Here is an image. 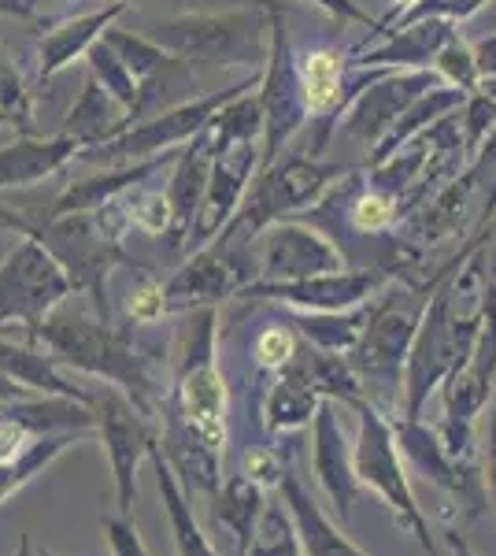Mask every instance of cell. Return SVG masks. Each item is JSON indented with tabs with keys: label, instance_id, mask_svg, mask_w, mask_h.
Returning <instances> with one entry per match:
<instances>
[{
	"label": "cell",
	"instance_id": "obj_1",
	"mask_svg": "<svg viewBox=\"0 0 496 556\" xmlns=\"http://www.w3.org/2000/svg\"><path fill=\"white\" fill-rule=\"evenodd\" d=\"M164 453L186 490L219 493L227 456L230 393L219 371V316L215 308L186 312L170 356V390L164 401Z\"/></svg>",
	"mask_w": 496,
	"mask_h": 556
},
{
	"label": "cell",
	"instance_id": "obj_2",
	"mask_svg": "<svg viewBox=\"0 0 496 556\" xmlns=\"http://www.w3.org/2000/svg\"><path fill=\"white\" fill-rule=\"evenodd\" d=\"M30 342L41 345L49 356H56L67 371L75 367V371H82L97 382L119 386L149 416H156V408H164L170 386H160L145 349L133 345V338L115 327L112 319L71 312L63 304L34 330Z\"/></svg>",
	"mask_w": 496,
	"mask_h": 556
},
{
	"label": "cell",
	"instance_id": "obj_3",
	"mask_svg": "<svg viewBox=\"0 0 496 556\" xmlns=\"http://www.w3.org/2000/svg\"><path fill=\"white\" fill-rule=\"evenodd\" d=\"M437 271L427 282H400L393 278L382 293L371 301L364 338L348 353V364L364 386L367 401H374L382 412L400 416L404 412V371H408L411 342L419 334L422 312L437 290Z\"/></svg>",
	"mask_w": 496,
	"mask_h": 556
},
{
	"label": "cell",
	"instance_id": "obj_4",
	"mask_svg": "<svg viewBox=\"0 0 496 556\" xmlns=\"http://www.w3.org/2000/svg\"><path fill=\"white\" fill-rule=\"evenodd\" d=\"M356 164H341V160H319L311 152H285L270 167L259 172L256 182L249 186L245 201L230 227L222 230L219 245H252L267 227L290 219V215L311 212L315 204L327 197L333 186L345 178Z\"/></svg>",
	"mask_w": 496,
	"mask_h": 556
},
{
	"label": "cell",
	"instance_id": "obj_5",
	"mask_svg": "<svg viewBox=\"0 0 496 556\" xmlns=\"http://www.w3.org/2000/svg\"><path fill=\"white\" fill-rule=\"evenodd\" d=\"M149 38L186 64L264 71L270 52L267 4L227 8V12H182L175 20H160Z\"/></svg>",
	"mask_w": 496,
	"mask_h": 556
},
{
	"label": "cell",
	"instance_id": "obj_6",
	"mask_svg": "<svg viewBox=\"0 0 496 556\" xmlns=\"http://www.w3.org/2000/svg\"><path fill=\"white\" fill-rule=\"evenodd\" d=\"M356 412V475L364 482V490L378 493L385 501V508L393 513V519L400 523V531H408L415 542L422 545L427 553H441V542L430 527V516L427 508L419 505L415 497V486H411V468L400 453V442H396V427H393V416L382 412L374 401L359 397L356 405H348Z\"/></svg>",
	"mask_w": 496,
	"mask_h": 556
},
{
	"label": "cell",
	"instance_id": "obj_7",
	"mask_svg": "<svg viewBox=\"0 0 496 556\" xmlns=\"http://www.w3.org/2000/svg\"><path fill=\"white\" fill-rule=\"evenodd\" d=\"M478 308H482L478 345L463 371H456L453 379L441 386L445 419L437 424L445 445L467 464H478L474 419L482 416V408L489 405L496 390V241L493 249L485 245V275H482V293H478Z\"/></svg>",
	"mask_w": 496,
	"mask_h": 556
},
{
	"label": "cell",
	"instance_id": "obj_8",
	"mask_svg": "<svg viewBox=\"0 0 496 556\" xmlns=\"http://www.w3.org/2000/svg\"><path fill=\"white\" fill-rule=\"evenodd\" d=\"M264 71L256 75H245L238 86L227 89H215V93L193 97V101L167 108V112L152 115V119H141L133 127H126L119 138L101 141V146H86L78 149L75 164H104V167H123V164H138V160H152V156H164L170 149H182L189 141L201 134L215 115L227 108L233 97H241L245 89H252L259 83Z\"/></svg>",
	"mask_w": 496,
	"mask_h": 556
},
{
	"label": "cell",
	"instance_id": "obj_9",
	"mask_svg": "<svg viewBox=\"0 0 496 556\" xmlns=\"http://www.w3.org/2000/svg\"><path fill=\"white\" fill-rule=\"evenodd\" d=\"M89 408H93L97 438H101L107 468H112L115 505L123 516H130L133 497H138V468L164 445V427L130 393L112 382L89 386Z\"/></svg>",
	"mask_w": 496,
	"mask_h": 556
},
{
	"label": "cell",
	"instance_id": "obj_10",
	"mask_svg": "<svg viewBox=\"0 0 496 556\" xmlns=\"http://www.w3.org/2000/svg\"><path fill=\"white\" fill-rule=\"evenodd\" d=\"M396 427V442H400V453L408 460L411 475H419L430 490H437L445 505V531H456V516L459 527L471 523L485 513L489 505V490H485V471L478 464H467L448 450L445 438H441L437 427H427L422 419L411 416H393Z\"/></svg>",
	"mask_w": 496,
	"mask_h": 556
},
{
	"label": "cell",
	"instance_id": "obj_11",
	"mask_svg": "<svg viewBox=\"0 0 496 556\" xmlns=\"http://www.w3.org/2000/svg\"><path fill=\"white\" fill-rule=\"evenodd\" d=\"M75 282L60 256L38 235H23L0 264V323H20L34 334L44 319L71 301Z\"/></svg>",
	"mask_w": 496,
	"mask_h": 556
},
{
	"label": "cell",
	"instance_id": "obj_12",
	"mask_svg": "<svg viewBox=\"0 0 496 556\" xmlns=\"http://www.w3.org/2000/svg\"><path fill=\"white\" fill-rule=\"evenodd\" d=\"M270 20V52L264 75H259V104H264V167L282 160L290 141L311 123L308 104H304L301 71H296V52L290 41V26H285L282 0L267 4ZM259 167V172H264Z\"/></svg>",
	"mask_w": 496,
	"mask_h": 556
},
{
	"label": "cell",
	"instance_id": "obj_13",
	"mask_svg": "<svg viewBox=\"0 0 496 556\" xmlns=\"http://www.w3.org/2000/svg\"><path fill=\"white\" fill-rule=\"evenodd\" d=\"M252 271L259 275L256 249L252 245H219V241H212V245L196 249V253L164 282L167 316H175V312L186 316V312H196V308H215L219 301L238 298L249 282H256Z\"/></svg>",
	"mask_w": 496,
	"mask_h": 556
},
{
	"label": "cell",
	"instance_id": "obj_14",
	"mask_svg": "<svg viewBox=\"0 0 496 556\" xmlns=\"http://www.w3.org/2000/svg\"><path fill=\"white\" fill-rule=\"evenodd\" d=\"M393 275L385 267H345V271L296 278V282H249L238 298L245 301H270L293 312H352L359 304L374 301Z\"/></svg>",
	"mask_w": 496,
	"mask_h": 556
},
{
	"label": "cell",
	"instance_id": "obj_15",
	"mask_svg": "<svg viewBox=\"0 0 496 556\" xmlns=\"http://www.w3.org/2000/svg\"><path fill=\"white\" fill-rule=\"evenodd\" d=\"M434 86H441L437 71H390V75L378 78L374 86H367L364 93L352 101L345 119L338 123L333 134H338L341 141H348L352 149H364L367 156H371V152L382 146L385 134L396 127V119Z\"/></svg>",
	"mask_w": 496,
	"mask_h": 556
},
{
	"label": "cell",
	"instance_id": "obj_16",
	"mask_svg": "<svg viewBox=\"0 0 496 556\" xmlns=\"http://www.w3.org/2000/svg\"><path fill=\"white\" fill-rule=\"evenodd\" d=\"M256 264L264 282H296V278L345 271L348 256L322 227L301 219H282L259 235Z\"/></svg>",
	"mask_w": 496,
	"mask_h": 556
},
{
	"label": "cell",
	"instance_id": "obj_17",
	"mask_svg": "<svg viewBox=\"0 0 496 556\" xmlns=\"http://www.w3.org/2000/svg\"><path fill=\"white\" fill-rule=\"evenodd\" d=\"M264 167V141H238V146L222 149L212 164V178H207V193L204 204L196 212V223L189 230V245L186 249H204L212 245L222 230L230 227V219L238 215L241 201H245L252 175Z\"/></svg>",
	"mask_w": 496,
	"mask_h": 556
},
{
	"label": "cell",
	"instance_id": "obj_18",
	"mask_svg": "<svg viewBox=\"0 0 496 556\" xmlns=\"http://www.w3.org/2000/svg\"><path fill=\"white\" fill-rule=\"evenodd\" d=\"M345 60L348 52L338 49V45H311L296 56V71H301V89H304V104H308V115L319 130H315L311 141V156H322L338 130V123L345 119L352 93L345 75Z\"/></svg>",
	"mask_w": 496,
	"mask_h": 556
},
{
	"label": "cell",
	"instance_id": "obj_19",
	"mask_svg": "<svg viewBox=\"0 0 496 556\" xmlns=\"http://www.w3.org/2000/svg\"><path fill=\"white\" fill-rule=\"evenodd\" d=\"M459 38V23L445 15H427V20L393 23L374 45L352 49V67H385V71H434L437 52L448 41Z\"/></svg>",
	"mask_w": 496,
	"mask_h": 556
},
{
	"label": "cell",
	"instance_id": "obj_20",
	"mask_svg": "<svg viewBox=\"0 0 496 556\" xmlns=\"http://www.w3.org/2000/svg\"><path fill=\"white\" fill-rule=\"evenodd\" d=\"M311 468L333 513L341 516V523H348L352 505L364 493V482L356 475V453H352L345 427H341L338 401H322L319 416L311 424Z\"/></svg>",
	"mask_w": 496,
	"mask_h": 556
},
{
	"label": "cell",
	"instance_id": "obj_21",
	"mask_svg": "<svg viewBox=\"0 0 496 556\" xmlns=\"http://www.w3.org/2000/svg\"><path fill=\"white\" fill-rule=\"evenodd\" d=\"M322 401L327 397H322L319 382H315L308 345H301V353H296V361L290 367L270 375L264 390V405H259V427H264L267 438L296 434V430L315 424Z\"/></svg>",
	"mask_w": 496,
	"mask_h": 556
},
{
	"label": "cell",
	"instance_id": "obj_22",
	"mask_svg": "<svg viewBox=\"0 0 496 556\" xmlns=\"http://www.w3.org/2000/svg\"><path fill=\"white\" fill-rule=\"evenodd\" d=\"M126 8H130L126 0H112V4H104V8L75 15V20L52 23L38 41V75H34V83L49 86L52 78H56L60 71H67L75 60H86L89 49L104 38L107 26L119 20V15H126Z\"/></svg>",
	"mask_w": 496,
	"mask_h": 556
},
{
	"label": "cell",
	"instance_id": "obj_23",
	"mask_svg": "<svg viewBox=\"0 0 496 556\" xmlns=\"http://www.w3.org/2000/svg\"><path fill=\"white\" fill-rule=\"evenodd\" d=\"M215 164V149L207 146L204 134H196L189 146H182L175 160V175H170V230H167V245L170 249H186L189 245V230L196 223V212L204 204L207 193V178H212Z\"/></svg>",
	"mask_w": 496,
	"mask_h": 556
},
{
	"label": "cell",
	"instance_id": "obj_24",
	"mask_svg": "<svg viewBox=\"0 0 496 556\" xmlns=\"http://www.w3.org/2000/svg\"><path fill=\"white\" fill-rule=\"evenodd\" d=\"M264 508H267V486H259L245 471H233L222 479V486L212 501V523L227 538L230 556H249L256 527L264 519Z\"/></svg>",
	"mask_w": 496,
	"mask_h": 556
},
{
	"label": "cell",
	"instance_id": "obj_25",
	"mask_svg": "<svg viewBox=\"0 0 496 556\" xmlns=\"http://www.w3.org/2000/svg\"><path fill=\"white\" fill-rule=\"evenodd\" d=\"M0 371L12 375L15 382L38 393V397H75L89 405V386H75L67 367L34 342L23 345L12 342V338H0Z\"/></svg>",
	"mask_w": 496,
	"mask_h": 556
},
{
	"label": "cell",
	"instance_id": "obj_26",
	"mask_svg": "<svg viewBox=\"0 0 496 556\" xmlns=\"http://www.w3.org/2000/svg\"><path fill=\"white\" fill-rule=\"evenodd\" d=\"M78 141L63 138H20L8 149H0V190H23L41 178L63 172L67 164H75Z\"/></svg>",
	"mask_w": 496,
	"mask_h": 556
},
{
	"label": "cell",
	"instance_id": "obj_27",
	"mask_svg": "<svg viewBox=\"0 0 496 556\" xmlns=\"http://www.w3.org/2000/svg\"><path fill=\"white\" fill-rule=\"evenodd\" d=\"M152 471H156V490H160V505H164V519L170 527V542H175L178 556H222L215 549V542L204 534V527L196 523L193 505H189V490L182 486L178 471L170 468L164 445L152 453Z\"/></svg>",
	"mask_w": 496,
	"mask_h": 556
},
{
	"label": "cell",
	"instance_id": "obj_28",
	"mask_svg": "<svg viewBox=\"0 0 496 556\" xmlns=\"http://www.w3.org/2000/svg\"><path fill=\"white\" fill-rule=\"evenodd\" d=\"M278 493L285 497V505H290V513L296 519V531H301V542H304V556H367L327 513H322L319 505H315V497L304 490V482L296 479V475L285 471Z\"/></svg>",
	"mask_w": 496,
	"mask_h": 556
},
{
	"label": "cell",
	"instance_id": "obj_29",
	"mask_svg": "<svg viewBox=\"0 0 496 556\" xmlns=\"http://www.w3.org/2000/svg\"><path fill=\"white\" fill-rule=\"evenodd\" d=\"M126 127H133L130 112H126V108L115 101L93 75H89L82 86V97H78L75 108H71V115L63 119L60 134L86 149V146H101V141L119 138Z\"/></svg>",
	"mask_w": 496,
	"mask_h": 556
},
{
	"label": "cell",
	"instance_id": "obj_30",
	"mask_svg": "<svg viewBox=\"0 0 496 556\" xmlns=\"http://www.w3.org/2000/svg\"><path fill=\"white\" fill-rule=\"evenodd\" d=\"M463 101H467V93L463 89H456V86H434V89H427V93L415 101L408 112L396 119V127L385 134L382 138V146H378L371 156H367V164L364 167H378V164H385L390 156H396L404 146H408L411 138H419L422 130L427 127H434L437 119H445V115H453V112H459L463 108Z\"/></svg>",
	"mask_w": 496,
	"mask_h": 556
},
{
	"label": "cell",
	"instance_id": "obj_31",
	"mask_svg": "<svg viewBox=\"0 0 496 556\" xmlns=\"http://www.w3.org/2000/svg\"><path fill=\"white\" fill-rule=\"evenodd\" d=\"M367 319H371V301L352 312H293L290 316L301 342L315 345L319 353H338V356H348L356 349V342L367 330Z\"/></svg>",
	"mask_w": 496,
	"mask_h": 556
},
{
	"label": "cell",
	"instance_id": "obj_32",
	"mask_svg": "<svg viewBox=\"0 0 496 556\" xmlns=\"http://www.w3.org/2000/svg\"><path fill=\"white\" fill-rule=\"evenodd\" d=\"M78 442H86V438L82 434H41V438H34L20 456L0 460V505H4L12 493H20L26 482H34L38 475L49 471L52 464Z\"/></svg>",
	"mask_w": 496,
	"mask_h": 556
},
{
	"label": "cell",
	"instance_id": "obj_33",
	"mask_svg": "<svg viewBox=\"0 0 496 556\" xmlns=\"http://www.w3.org/2000/svg\"><path fill=\"white\" fill-rule=\"evenodd\" d=\"M249 556H304L301 531H296V519L282 493H278V501H267Z\"/></svg>",
	"mask_w": 496,
	"mask_h": 556
},
{
	"label": "cell",
	"instance_id": "obj_34",
	"mask_svg": "<svg viewBox=\"0 0 496 556\" xmlns=\"http://www.w3.org/2000/svg\"><path fill=\"white\" fill-rule=\"evenodd\" d=\"M89 75L97 78V83H101L107 93L115 97V101H119L126 112H130V119H138V104H141V86H138V78L130 75V71H126V64L119 56H115V49L112 45H107L104 38L93 45V49H89Z\"/></svg>",
	"mask_w": 496,
	"mask_h": 556
},
{
	"label": "cell",
	"instance_id": "obj_35",
	"mask_svg": "<svg viewBox=\"0 0 496 556\" xmlns=\"http://www.w3.org/2000/svg\"><path fill=\"white\" fill-rule=\"evenodd\" d=\"M301 334L293 330L290 319H275L267 323V327L256 330V338H252V361L264 375H278L282 367H290L296 361V353H301Z\"/></svg>",
	"mask_w": 496,
	"mask_h": 556
},
{
	"label": "cell",
	"instance_id": "obj_36",
	"mask_svg": "<svg viewBox=\"0 0 496 556\" xmlns=\"http://www.w3.org/2000/svg\"><path fill=\"white\" fill-rule=\"evenodd\" d=\"M123 208H126V219H130L133 230L149 238H167L170 230V193L167 190H156V186H133V190L123 193Z\"/></svg>",
	"mask_w": 496,
	"mask_h": 556
},
{
	"label": "cell",
	"instance_id": "obj_37",
	"mask_svg": "<svg viewBox=\"0 0 496 556\" xmlns=\"http://www.w3.org/2000/svg\"><path fill=\"white\" fill-rule=\"evenodd\" d=\"M0 127H8L20 138H38L34 127V93L30 86L15 75V67H8L0 60Z\"/></svg>",
	"mask_w": 496,
	"mask_h": 556
},
{
	"label": "cell",
	"instance_id": "obj_38",
	"mask_svg": "<svg viewBox=\"0 0 496 556\" xmlns=\"http://www.w3.org/2000/svg\"><path fill=\"white\" fill-rule=\"evenodd\" d=\"M459 119H463V141L467 152H474L485 146V138L496 130V83L493 78H482V86L474 93H467L463 108H459Z\"/></svg>",
	"mask_w": 496,
	"mask_h": 556
},
{
	"label": "cell",
	"instance_id": "obj_39",
	"mask_svg": "<svg viewBox=\"0 0 496 556\" xmlns=\"http://www.w3.org/2000/svg\"><path fill=\"white\" fill-rule=\"evenodd\" d=\"M434 71H437L441 83L463 89V93H474V89L482 86V71H478V60H474V45H467L463 38L448 41L445 49L437 52Z\"/></svg>",
	"mask_w": 496,
	"mask_h": 556
},
{
	"label": "cell",
	"instance_id": "obj_40",
	"mask_svg": "<svg viewBox=\"0 0 496 556\" xmlns=\"http://www.w3.org/2000/svg\"><path fill=\"white\" fill-rule=\"evenodd\" d=\"M126 316L141 327H152L167 316V298H164V282H156L149 271H138V286L126 293Z\"/></svg>",
	"mask_w": 496,
	"mask_h": 556
},
{
	"label": "cell",
	"instance_id": "obj_41",
	"mask_svg": "<svg viewBox=\"0 0 496 556\" xmlns=\"http://www.w3.org/2000/svg\"><path fill=\"white\" fill-rule=\"evenodd\" d=\"M101 531L107 538V549H112V556H149V545L145 538H141V531L133 527L130 516H107L101 523Z\"/></svg>",
	"mask_w": 496,
	"mask_h": 556
},
{
	"label": "cell",
	"instance_id": "obj_42",
	"mask_svg": "<svg viewBox=\"0 0 496 556\" xmlns=\"http://www.w3.org/2000/svg\"><path fill=\"white\" fill-rule=\"evenodd\" d=\"M489 0H419L411 12H404L396 23H411V20H427V15H445L453 23H467L474 20Z\"/></svg>",
	"mask_w": 496,
	"mask_h": 556
},
{
	"label": "cell",
	"instance_id": "obj_43",
	"mask_svg": "<svg viewBox=\"0 0 496 556\" xmlns=\"http://www.w3.org/2000/svg\"><path fill=\"white\" fill-rule=\"evenodd\" d=\"M241 471L249 475V479H256L259 486H282L285 471H282V460H278V453L270 450V445H252L241 456Z\"/></svg>",
	"mask_w": 496,
	"mask_h": 556
},
{
	"label": "cell",
	"instance_id": "obj_44",
	"mask_svg": "<svg viewBox=\"0 0 496 556\" xmlns=\"http://www.w3.org/2000/svg\"><path fill=\"white\" fill-rule=\"evenodd\" d=\"M482 471H485V490H489V505L496 513V390H493V401H489V434H485Z\"/></svg>",
	"mask_w": 496,
	"mask_h": 556
},
{
	"label": "cell",
	"instance_id": "obj_45",
	"mask_svg": "<svg viewBox=\"0 0 496 556\" xmlns=\"http://www.w3.org/2000/svg\"><path fill=\"white\" fill-rule=\"evenodd\" d=\"M474 60L482 78H493L496 83V34H485V38L474 41Z\"/></svg>",
	"mask_w": 496,
	"mask_h": 556
},
{
	"label": "cell",
	"instance_id": "obj_46",
	"mask_svg": "<svg viewBox=\"0 0 496 556\" xmlns=\"http://www.w3.org/2000/svg\"><path fill=\"white\" fill-rule=\"evenodd\" d=\"M41 4L44 0H0V15H8V20H41Z\"/></svg>",
	"mask_w": 496,
	"mask_h": 556
},
{
	"label": "cell",
	"instance_id": "obj_47",
	"mask_svg": "<svg viewBox=\"0 0 496 556\" xmlns=\"http://www.w3.org/2000/svg\"><path fill=\"white\" fill-rule=\"evenodd\" d=\"M23 397H38V393H30V390H26V386L15 382L12 375L0 371V408L15 405V401H23Z\"/></svg>",
	"mask_w": 496,
	"mask_h": 556
},
{
	"label": "cell",
	"instance_id": "obj_48",
	"mask_svg": "<svg viewBox=\"0 0 496 556\" xmlns=\"http://www.w3.org/2000/svg\"><path fill=\"white\" fill-rule=\"evenodd\" d=\"M130 4V0H126ZM141 4H222V8H264L270 0H141Z\"/></svg>",
	"mask_w": 496,
	"mask_h": 556
},
{
	"label": "cell",
	"instance_id": "obj_49",
	"mask_svg": "<svg viewBox=\"0 0 496 556\" xmlns=\"http://www.w3.org/2000/svg\"><path fill=\"white\" fill-rule=\"evenodd\" d=\"M445 534V549H448V556H478L471 545H467V538H463V531H441Z\"/></svg>",
	"mask_w": 496,
	"mask_h": 556
},
{
	"label": "cell",
	"instance_id": "obj_50",
	"mask_svg": "<svg viewBox=\"0 0 496 556\" xmlns=\"http://www.w3.org/2000/svg\"><path fill=\"white\" fill-rule=\"evenodd\" d=\"M415 4H419V0H390V8H393V12L385 15V26H393L396 20H400L404 12H411Z\"/></svg>",
	"mask_w": 496,
	"mask_h": 556
},
{
	"label": "cell",
	"instance_id": "obj_51",
	"mask_svg": "<svg viewBox=\"0 0 496 556\" xmlns=\"http://www.w3.org/2000/svg\"><path fill=\"white\" fill-rule=\"evenodd\" d=\"M12 556H41V549H38V545H34V538H30V534H23L20 542H15Z\"/></svg>",
	"mask_w": 496,
	"mask_h": 556
},
{
	"label": "cell",
	"instance_id": "obj_52",
	"mask_svg": "<svg viewBox=\"0 0 496 556\" xmlns=\"http://www.w3.org/2000/svg\"><path fill=\"white\" fill-rule=\"evenodd\" d=\"M41 556H56V553H49V549H41Z\"/></svg>",
	"mask_w": 496,
	"mask_h": 556
},
{
	"label": "cell",
	"instance_id": "obj_53",
	"mask_svg": "<svg viewBox=\"0 0 496 556\" xmlns=\"http://www.w3.org/2000/svg\"><path fill=\"white\" fill-rule=\"evenodd\" d=\"M359 4H364V0H359Z\"/></svg>",
	"mask_w": 496,
	"mask_h": 556
}]
</instances>
